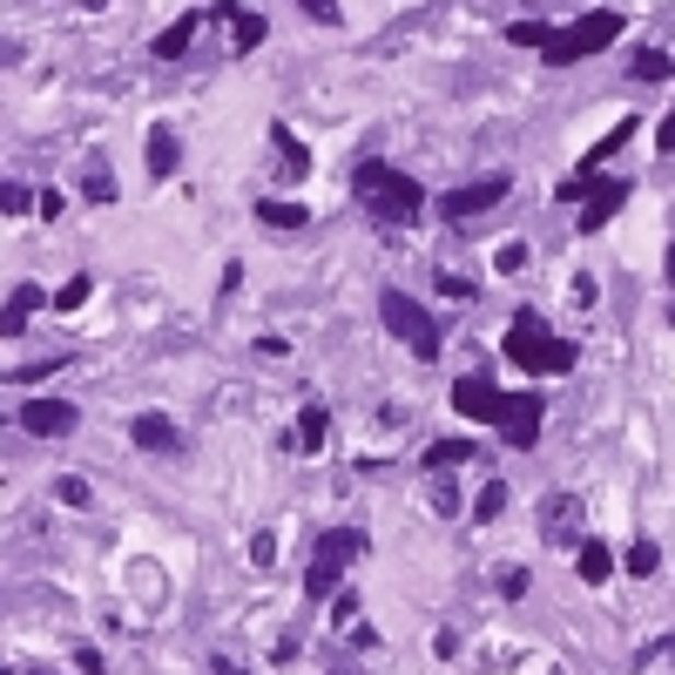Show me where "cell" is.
<instances>
[{"label":"cell","mask_w":675,"mask_h":675,"mask_svg":"<svg viewBox=\"0 0 675 675\" xmlns=\"http://www.w3.org/2000/svg\"><path fill=\"white\" fill-rule=\"evenodd\" d=\"M251 561H257V568L277 561V534H251Z\"/></svg>","instance_id":"836d02e7"},{"label":"cell","mask_w":675,"mask_h":675,"mask_svg":"<svg viewBox=\"0 0 675 675\" xmlns=\"http://www.w3.org/2000/svg\"><path fill=\"white\" fill-rule=\"evenodd\" d=\"M635 129H642V123H635V115H621V123H615V129H608V136H602V142H594V149H587V155H581V170H587V176H594V170H602V163H608V155H615V149H621V142H628V136H635Z\"/></svg>","instance_id":"ac0fdd59"},{"label":"cell","mask_w":675,"mask_h":675,"mask_svg":"<svg viewBox=\"0 0 675 675\" xmlns=\"http://www.w3.org/2000/svg\"><path fill=\"white\" fill-rule=\"evenodd\" d=\"M210 675H244V668H236L230 655H217V662H210Z\"/></svg>","instance_id":"f35d334b"},{"label":"cell","mask_w":675,"mask_h":675,"mask_svg":"<svg viewBox=\"0 0 675 675\" xmlns=\"http://www.w3.org/2000/svg\"><path fill=\"white\" fill-rule=\"evenodd\" d=\"M655 149H662V155H675V108L662 115V136H655Z\"/></svg>","instance_id":"8d00e7d4"},{"label":"cell","mask_w":675,"mask_h":675,"mask_svg":"<svg viewBox=\"0 0 675 675\" xmlns=\"http://www.w3.org/2000/svg\"><path fill=\"white\" fill-rule=\"evenodd\" d=\"M440 298H459V304H473V298H480V284H473V277H459V270H440Z\"/></svg>","instance_id":"4dcf8cb0"},{"label":"cell","mask_w":675,"mask_h":675,"mask_svg":"<svg viewBox=\"0 0 675 675\" xmlns=\"http://www.w3.org/2000/svg\"><path fill=\"white\" fill-rule=\"evenodd\" d=\"M55 500H61V507H89L95 493H89V480H82V473H61V480H55Z\"/></svg>","instance_id":"f1b7e54d"},{"label":"cell","mask_w":675,"mask_h":675,"mask_svg":"<svg viewBox=\"0 0 675 675\" xmlns=\"http://www.w3.org/2000/svg\"><path fill=\"white\" fill-rule=\"evenodd\" d=\"M217 14L230 21V48H236V55H251V48H264V14H251V8H236V0H217Z\"/></svg>","instance_id":"4fadbf2b"},{"label":"cell","mask_w":675,"mask_h":675,"mask_svg":"<svg viewBox=\"0 0 675 675\" xmlns=\"http://www.w3.org/2000/svg\"><path fill=\"white\" fill-rule=\"evenodd\" d=\"M662 270H668V284H675V244H668V264H662Z\"/></svg>","instance_id":"ab89813d"},{"label":"cell","mask_w":675,"mask_h":675,"mask_svg":"<svg viewBox=\"0 0 675 675\" xmlns=\"http://www.w3.org/2000/svg\"><path fill=\"white\" fill-rule=\"evenodd\" d=\"M466 459H480V453H473V440H432V446H426V466H432V473H453V466H466Z\"/></svg>","instance_id":"d6986e66"},{"label":"cell","mask_w":675,"mask_h":675,"mask_svg":"<svg viewBox=\"0 0 675 675\" xmlns=\"http://www.w3.org/2000/svg\"><path fill=\"white\" fill-rule=\"evenodd\" d=\"M270 142H277V155H284V170H291V176H304V170H311V149H304L284 123H270Z\"/></svg>","instance_id":"44dd1931"},{"label":"cell","mask_w":675,"mask_h":675,"mask_svg":"<svg viewBox=\"0 0 675 675\" xmlns=\"http://www.w3.org/2000/svg\"><path fill=\"white\" fill-rule=\"evenodd\" d=\"M642 662H668V668H675V635H668V642H655V649H649Z\"/></svg>","instance_id":"74e56055"},{"label":"cell","mask_w":675,"mask_h":675,"mask_svg":"<svg viewBox=\"0 0 675 675\" xmlns=\"http://www.w3.org/2000/svg\"><path fill=\"white\" fill-rule=\"evenodd\" d=\"M0 675H8V668H0Z\"/></svg>","instance_id":"ee69618b"},{"label":"cell","mask_w":675,"mask_h":675,"mask_svg":"<svg viewBox=\"0 0 675 675\" xmlns=\"http://www.w3.org/2000/svg\"><path fill=\"white\" fill-rule=\"evenodd\" d=\"M500 513H507V480H487L473 500V521H500Z\"/></svg>","instance_id":"d4e9b609"},{"label":"cell","mask_w":675,"mask_h":675,"mask_svg":"<svg viewBox=\"0 0 675 675\" xmlns=\"http://www.w3.org/2000/svg\"><path fill=\"white\" fill-rule=\"evenodd\" d=\"M351 189H359V203L379 223H412L426 210V189L406 170H392V163H359V170H351Z\"/></svg>","instance_id":"6da1fadb"},{"label":"cell","mask_w":675,"mask_h":675,"mask_svg":"<svg viewBox=\"0 0 675 675\" xmlns=\"http://www.w3.org/2000/svg\"><path fill=\"white\" fill-rule=\"evenodd\" d=\"M365 554V534L359 527H325L317 534V547H311V574H304V594L311 602H331V594L345 587V574H351V561Z\"/></svg>","instance_id":"3957f363"},{"label":"cell","mask_w":675,"mask_h":675,"mask_svg":"<svg viewBox=\"0 0 675 675\" xmlns=\"http://www.w3.org/2000/svg\"><path fill=\"white\" fill-rule=\"evenodd\" d=\"M574 574H581L587 587H602V581L615 574V554H608V540H581V561H574Z\"/></svg>","instance_id":"2e32d148"},{"label":"cell","mask_w":675,"mask_h":675,"mask_svg":"<svg viewBox=\"0 0 675 675\" xmlns=\"http://www.w3.org/2000/svg\"><path fill=\"white\" fill-rule=\"evenodd\" d=\"M500 594H507V602H521V594H527V574H521V568H500Z\"/></svg>","instance_id":"e575fe53"},{"label":"cell","mask_w":675,"mask_h":675,"mask_svg":"<svg viewBox=\"0 0 675 675\" xmlns=\"http://www.w3.org/2000/svg\"><path fill=\"white\" fill-rule=\"evenodd\" d=\"M27 675H48V668H27Z\"/></svg>","instance_id":"60d3db41"},{"label":"cell","mask_w":675,"mask_h":675,"mask_svg":"<svg viewBox=\"0 0 675 675\" xmlns=\"http://www.w3.org/2000/svg\"><path fill=\"white\" fill-rule=\"evenodd\" d=\"M453 412L459 419H473V426H507V412H513V392H500L493 379H453Z\"/></svg>","instance_id":"8992f818"},{"label":"cell","mask_w":675,"mask_h":675,"mask_svg":"<svg viewBox=\"0 0 675 675\" xmlns=\"http://www.w3.org/2000/svg\"><path fill=\"white\" fill-rule=\"evenodd\" d=\"M42 304H55V298L34 284V277H27V284H14V291H8V304H0V338H21V331H27V317L42 311Z\"/></svg>","instance_id":"30bf717a"},{"label":"cell","mask_w":675,"mask_h":675,"mask_svg":"<svg viewBox=\"0 0 675 675\" xmlns=\"http://www.w3.org/2000/svg\"><path fill=\"white\" fill-rule=\"evenodd\" d=\"M507 189H513V176H480V183H466V189H446V196H440V217H446V223H466V217L493 210Z\"/></svg>","instance_id":"9c48e42d"},{"label":"cell","mask_w":675,"mask_h":675,"mask_svg":"<svg viewBox=\"0 0 675 675\" xmlns=\"http://www.w3.org/2000/svg\"><path fill=\"white\" fill-rule=\"evenodd\" d=\"M331 675H351V668H331Z\"/></svg>","instance_id":"b9f144b4"},{"label":"cell","mask_w":675,"mask_h":675,"mask_svg":"<svg viewBox=\"0 0 675 675\" xmlns=\"http://www.w3.org/2000/svg\"><path fill=\"white\" fill-rule=\"evenodd\" d=\"M527 257H534V251H527V244H521V236H507V244H500V251H493V264H500V270H507V277H513V270H527Z\"/></svg>","instance_id":"f546056e"},{"label":"cell","mask_w":675,"mask_h":675,"mask_svg":"<svg viewBox=\"0 0 675 675\" xmlns=\"http://www.w3.org/2000/svg\"><path fill=\"white\" fill-rule=\"evenodd\" d=\"M507 42H513V48H547V42H554V27H547V21H513V27H507Z\"/></svg>","instance_id":"484cf974"},{"label":"cell","mask_w":675,"mask_h":675,"mask_svg":"<svg viewBox=\"0 0 675 675\" xmlns=\"http://www.w3.org/2000/svg\"><path fill=\"white\" fill-rule=\"evenodd\" d=\"M176 170H183V142H176V129L155 123L149 129V176H176Z\"/></svg>","instance_id":"5bb4252c"},{"label":"cell","mask_w":675,"mask_h":675,"mask_svg":"<svg viewBox=\"0 0 675 675\" xmlns=\"http://www.w3.org/2000/svg\"><path fill=\"white\" fill-rule=\"evenodd\" d=\"M655 568H662V547H655V540H635V547H628V574H635V581H649Z\"/></svg>","instance_id":"4316f807"},{"label":"cell","mask_w":675,"mask_h":675,"mask_svg":"<svg viewBox=\"0 0 675 675\" xmlns=\"http://www.w3.org/2000/svg\"><path fill=\"white\" fill-rule=\"evenodd\" d=\"M89 298H95V284H89V277H82V270H74V277H68V284L55 291V311H68V317H74V311H82Z\"/></svg>","instance_id":"cb8c5ba5"},{"label":"cell","mask_w":675,"mask_h":675,"mask_svg":"<svg viewBox=\"0 0 675 675\" xmlns=\"http://www.w3.org/2000/svg\"><path fill=\"white\" fill-rule=\"evenodd\" d=\"M82 196H89V203H115V176H108V163H102V155H89V176H82Z\"/></svg>","instance_id":"603a6c76"},{"label":"cell","mask_w":675,"mask_h":675,"mask_svg":"<svg viewBox=\"0 0 675 675\" xmlns=\"http://www.w3.org/2000/svg\"><path fill=\"white\" fill-rule=\"evenodd\" d=\"M325 432H331L325 406H304V412H298V446H304V453H317V446H325Z\"/></svg>","instance_id":"7402d4cb"},{"label":"cell","mask_w":675,"mask_h":675,"mask_svg":"<svg viewBox=\"0 0 675 675\" xmlns=\"http://www.w3.org/2000/svg\"><path fill=\"white\" fill-rule=\"evenodd\" d=\"M257 223H264V230H304L311 210H304V203H277V196H264V203H257Z\"/></svg>","instance_id":"e0dca14e"},{"label":"cell","mask_w":675,"mask_h":675,"mask_svg":"<svg viewBox=\"0 0 675 675\" xmlns=\"http://www.w3.org/2000/svg\"><path fill=\"white\" fill-rule=\"evenodd\" d=\"M668 317H675V311H668Z\"/></svg>","instance_id":"f6af8a7d"},{"label":"cell","mask_w":675,"mask_h":675,"mask_svg":"<svg viewBox=\"0 0 675 675\" xmlns=\"http://www.w3.org/2000/svg\"><path fill=\"white\" fill-rule=\"evenodd\" d=\"M568 521H574V500H561V493H554V500H547V534H561Z\"/></svg>","instance_id":"d6a6232c"},{"label":"cell","mask_w":675,"mask_h":675,"mask_svg":"<svg viewBox=\"0 0 675 675\" xmlns=\"http://www.w3.org/2000/svg\"><path fill=\"white\" fill-rule=\"evenodd\" d=\"M331 615H338V621H351V615H359V594L338 587V594H331Z\"/></svg>","instance_id":"d590c367"},{"label":"cell","mask_w":675,"mask_h":675,"mask_svg":"<svg viewBox=\"0 0 675 675\" xmlns=\"http://www.w3.org/2000/svg\"><path fill=\"white\" fill-rule=\"evenodd\" d=\"M0 210H8V217H27V210H42V196L21 189V183H0Z\"/></svg>","instance_id":"83f0119b"},{"label":"cell","mask_w":675,"mask_h":675,"mask_svg":"<svg viewBox=\"0 0 675 675\" xmlns=\"http://www.w3.org/2000/svg\"><path fill=\"white\" fill-rule=\"evenodd\" d=\"M500 432H507V440L521 446V453L540 440V399H534V392H513V412H507V426H500Z\"/></svg>","instance_id":"7c38bea8"},{"label":"cell","mask_w":675,"mask_h":675,"mask_svg":"<svg viewBox=\"0 0 675 675\" xmlns=\"http://www.w3.org/2000/svg\"><path fill=\"white\" fill-rule=\"evenodd\" d=\"M298 8H304L317 27H338V21H345V8H338V0H298Z\"/></svg>","instance_id":"1f68e13d"},{"label":"cell","mask_w":675,"mask_h":675,"mask_svg":"<svg viewBox=\"0 0 675 675\" xmlns=\"http://www.w3.org/2000/svg\"><path fill=\"white\" fill-rule=\"evenodd\" d=\"M628 74H635V82H668V74H675V61H668L662 48H635Z\"/></svg>","instance_id":"ffe728a7"},{"label":"cell","mask_w":675,"mask_h":675,"mask_svg":"<svg viewBox=\"0 0 675 675\" xmlns=\"http://www.w3.org/2000/svg\"><path fill=\"white\" fill-rule=\"evenodd\" d=\"M14 426L27 432V440H68V432L82 426V406H68V399H27L14 412Z\"/></svg>","instance_id":"52a82bcc"},{"label":"cell","mask_w":675,"mask_h":675,"mask_svg":"<svg viewBox=\"0 0 675 675\" xmlns=\"http://www.w3.org/2000/svg\"><path fill=\"white\" fill-rule=\"evenodd\" d=\"M500 351L521 372H574V338H554L547 325H540V311H513V325H507V338H500Z\"/></svg>","instance_id":"7a4b0ae2"},{"label":"cell","mask_w":675,"mask_h":675,"mask_svg":"<svg viewBox=\"0 0 675 675\" xmlns=\"http://www.w3.org/2000/svg\"><path fill=\"white\" fill-rule=\"evenodd\" d=\"M379 317H385V331L399 338L412 359H440V325H432V311L419 304V298H406V291H379Z\"/></svg>","instance_id":"277c9868"},{"label":"cell","mask_w":675,"mask_h":675,"mask_svg":"<svg viewBox=\"0 0 675 675\" xmlns=\"http://www.w3.org/2000/svg\"><path fill=\"white\" fill-rule=\"evenodd\" d=\"M621 203H628V183H621V176H602V189H594L587 203H581V230H587V236H594V230H608Z\"/></svg>","instance_id":"8fae6325"},{"label":"cell","mask_w":675,"mask_h":675,"mask_svg":"<svg viewBox=\"0 0 675 675\" xmlns=\"http://www.w3.org/2000/svg\"><path fill=\"white\" fill-rule=\"evenodd\" d=\"M615 34H621V14H615V8H594V14H581L574 27H561V34H554V42L540 48V61H547V68L587 61V55H602V48L615 42Z\"/></svg>","instance_id":"5b68a950"},{"label":"cell","mask_w":675,"mask_h":675,"mask_svg":"<svg viewBox=\"0 0 675 675\" xmlns=\"http://www.w3.org/2000/svg\"><path fill=\"white\" fill-rule=\"evenodd\" d=\"M0 61H8V48H0Z\"/></svg>","instance_id":"7bdbcfd3"},{"label":"cell","mask_w":675,"mask_h":675,"mask_svg":"<svg viewBox=\"0 0 675 675\" xmlns=\"http://www.w3.org/2000/svg\"><path fill=\"white\" fill-rule=\"evenodd\" d=\"M196 27H203V14H183V21H170L163 34H155V61H183V55H189V42H196Z\"/></svg>","instance_id":"9a60e30c"},{"label":"cell","mask_w":675,"mask_h":675,"mask_svg":"<svg viewBox=\"0 0 675 675\" xmlns=\"http://www.w3.org/2000/svg\"><path fill=\"white\" fill-rule=\"evenodd\" d=\"M129 440H136L142 453H163V459H183V453H189V432H183L170 412H136V419H129Z\"/></svg>","instance_id":"ba28073f"}]
</instances>
